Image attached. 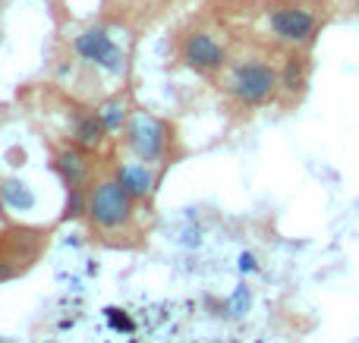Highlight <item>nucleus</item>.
Returning <instances> with one entry per match:
<instances>
[{"instance_id": "nucleus-9", "label": "nucleus", "mask_w": 359, "mask_h": 343, "mask_svg": "<svg viewBox=\"0 0 359 343\" xmlns=\"http://www.w3.org/2000/svg\"><path fill=\"white\" fill-rule=\"evenodd\" d=\"M104 123H101V117H82L79 123H76V142L82 145V148H98L101 139H104Z\"/></svg>"}, {"instance_id": "nucleus-11", "label": "nucleus", "mask_w": 359, "mask_h": 343, "mask_svg": "<svg viewBox=\"0 0 359 343\" xmlns=\"http://www.w3.org/2000/svg\"><path fill=\"white\" fill-rule=\"evenodd\" d=\"M98 117H101V123H104L107 132H117L120 126H123V120H126V104L120 98L107 101V104L98 111Z\"/></svg>"}, {"instance_id": "nucleus-8", "label": "nucleus", "mask_w": 359, "mask_h": 343, "mask_svg": "<svg viewBox=\"0 0 359 343\" xmlns=\"http://www.w3.org/2000/svg\"><path fill=\"white\" fill-rule=\"evenodd\" d=\"M57 170L63 174V180H67L69 186H82V183L88 180V161L82 155H76V151H63V155L57 158Z\"/></svg>"}, {"instance_id": "nucleus-16", "label": "nucleus", "mask_w": 359, "mask_h": 343, "mask_svg": "<svg viewBox=\"0 0 359 343\" xmlns=\"http://www.w3.org/2000/svg\"><path fill=\"white\" fill-rule=\"evenodd\" d=\"M356 13H359V0H356Z\"/></svg>"}, {"instance_id": "nucleus-4", "label": "nucleus", "mask_w": 359, "mask_h": 343, "mask_svg": "<svg viewBox=\"0 0 359 343\" xmlns=\"http://www.w3.org/2000/svg\"><path fill=\"white\" fill-rule=\"evenodd\" d=\"M268 29L280 38V41L299 44L316 31V13L309 6H278L268 13Z\"/></svg>"}, {"instance_id": "nucleus-6", "label": "nucleus", "mask_w": 359, "mask_h": 343, "mask_svg": "<svg viewBox=\"0 0 359 343\" xmlns=\"http://www.w3.org/2000/svg\"><path fill=\"white\" fill-rule=\"evenodd\" d=\"M180 54H183L186 66L198 69V73H211V69H221L224 60H227L224 48H221V44H217L211 35H205V31H192V35H186L183 48H180Z\"/></svg>"}, {"instance_id": "nucleus-3", "label": "nucleus", "mask_w": 359, "mask_h": 343, "mask_svg": "<svg viewBox=\"0 0 359 343\" xmlns=\"http://www.w3.org/2000/svg\"><path fill=\"white\" fill-rule=\"evenodd\" d=\"M126 139L130 148L136 151L142 161H158L164 155V142H168V130L158 117L151 113H133L130 126H126Z\"/></svg>"}, {"instance_id": "nucleus-10", "label": "nucleus", "mask_w": 359, "mask_h": 343, "mask_svg": "<svg viewBox=\"0 0 359 343\" xmlns=\"http://www.w3.org/2000/svg\"><path fill=\"white\" fill-rule=\"evenodd\" d=\"M0 195H4V202L10 208H16V211H29V208L35 205V195H32L29 189H25L22 183H16V180L0 183Z\"/></svg>"}, {"instance_id": "nucleus-1", "label": "nucleus", "mask_w": 359, "mask_h": 343, "mask_svg": "<svg viewBox=\"0 0 359 343\" xmlns=\"http://www.w3.org/2000/svg\"><path fill=\"white\" fill-rule=\"evenodd\" d=\"M88 218L95 220V227H101L104 233H117L123 230L133 220V195L123 183L114 180H101L98 186L88 195Z\"/></svg>"}, {"instance_id": "nucleus-13", "label": "nucleus", "mask_w": 359, "mask_h": 343, "mask_svg": "<svg viewBox=\"0 0 359 343\" xmlns=\"http://www.w3.org/2000/svg\"><path fill=\"white\" fill-rule=\"evenodd\" d=\"M82 211H88V199L82 195V186H69V199H67L63 218H79Z\"/></svg>"}, {"instance_id": "nucleus-7", "label": "nucleus", "mask_w": 359, "mask_h": 343, "mask_svg": "<svg viewBox=\"0 0 359 343\" xmlns=\"http://www.w3.org/2000/svg\"><path fill=\"white\" fill-rule=\"evenodd\" d=\"M117 180L130 189L133 199H145V195H151V189H155V174H151V167H145V164H123V167L117 170Z\"/></svg>"}, {"instance_id": "nucleus-12", "label": "nucleus", "mask_w": 359, "mask_h": 343, "mask_svg": "<svg viewBox=\"0 0 359 343\" xmlns=\"http://www.w3.org/2000/svg\"><path fill=\"white\" fill-rule=\"evenodd\" d=\"M280 85H284L287 92H299V88H303V60H299V57H293V60L287 63L284 76H280Z\"/></svg>"}, {"instance_id": "nucleus-14", "label": "nucleus", "mask_w": 359, "mask_h": 343, "mask_svg": "<svg viewBox=\"0 0 359 343\" xmlns=\"http://www.w3.org/2000/svg\"><path fill=\"white\" fill-rule=\"evenodd\" d=\"M107 318H111L114 328H123V331H133V321L126 318L123 312H117V309H107Z\"/></svg>"}, {"instance_id": "nucleus-15", "label": "nucleus", "mask_w": 359, "mask_h": 343, "mask_svg": "<svg viewBox=\"0 0 359 343\" xmlns=\"http://www.w3.org/2000/svg\"><path fill=\"white\" fill-rule=\"evenodd\" d=\"M240 268L243 271H255V258L249 255V252H243V255H240Z\"/></svg>"}, {"instance_id": "nucleus-2", "label": "nucleus", "mask_w": 359, "mask_h": 343, "mask_svg": "<svg viewBox=\"0 0 359 343\" xmlns=\"http://www.w3.org/2000/svg\"><path fill=\"white\" fill-rule=\"evenodd\" d=\"M278 85H280V76L274 73V66L259 60L240 63L233 69V76H230V94L246 107H259L265 101H271Z\"/></svg>"}, {"instance_id": "nucleus-5", "label": "nucleus", "mask_w": 359, "mask_h": 343, "mask_svg": "<svg viewBox=\"0 0 359 343\" xmlns=\"http://www.w3.org/2000/svg\"><path fill=\"white\" fill-rule=\"evenodd\" d=\"M76 50H79L82 60L95 63V66L107 69V73H120V69H123V54H120V48L111 41V35H107L104 29L82 31V35L76 38Z\"/></svg>"}]
</instances>
